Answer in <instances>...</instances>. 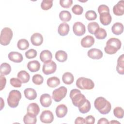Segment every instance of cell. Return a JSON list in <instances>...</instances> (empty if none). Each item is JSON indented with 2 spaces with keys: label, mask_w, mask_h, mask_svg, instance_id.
I'll return each mask as SVG.
<instances>
[{
  "label": "cell",
  "mask_w": 124,
  "mask_h": 124,
  "mask_svg": "<svg viewBox=\"0 0 124 124\" xmlns=\"http://www.w3.org/2000/svg\"><path fill=\"white\" fill-rule=\"evenodd\" d=\"M95 108L102 114H108L111 108V105L109 102L103 97H98L95 99L94 102Z\"/></svg>",
  "instance_id": "cell-1"
},
{
  "label": "cell",
  "mask_w": 124,
  "mask_h": 124,
  "mask_svg": "<svg viewBox=\"0 0 124 124\" xmlns=\"http://www.w3.org/2000/svg\"><path fill=\"white\" fill-rule=\"evenodd\" d=\"M121 41L119 39L110 38L106 42V46L104 48V50L108 54H114L121 48Z\"/></svg>",
  "instance_id": "cell-2"
},
{
  "label": "cell",
  "mask_w": 124,
  "mask_h": 124,
  "mask_svg": "<svg viewBox=\"0 0 124 124\" xmlns=\"http://www.w3.org/2000/svg\"><path fill=\"white\" fill-rule=\"evenodd\" d=\"M70 97L73 104L77 107L81 106L87 99L85 95L81 93L80 91L77 89H73L70 91Z\"/></svg>",
  "instance_id": "cell-3"
},
{
  "label": "cell",
  "mask_w": 124,
  "mask_h": 124,
  "mask_svg": "<svg viewBox=\"0 0 124 124\" xmlns=\"http://www.w3.org/2000/svg\"><path fill=\"white\" fill-rule=\"evenodd\" d=\"M21 98V93L19 91L16 90L11 91L7 99L8 106L13 108L17 107Z\"/></svg>",
  "instance_id": "cell-4"
},
{
  "label": "cell",
  "mask_w": 124,
  "mask_h": 124,
  "mask_svg": "<svg viewBox=\"0 0 124 124\" xmlns=\"http://www.w3.org/2000/svg\"><path fill=\"white\" fill-rule=\"evenodd\" d=\"M76 84L78 88L81 90H92L94 87V83L92 80L84 77L79 78Z\"/></svg>",
  "instance_id": "cell-5"
},
{
  "label": "cell",
  "mask_w": 124,
  "mask_h": 124,
  "mask_svg": "<svg viewBox=\"0 0 124 124\" xmlns=\"http://www.w3.org/2000/svg\"><path fill=\"white\" fill-rule=\"evenodd\" d=\"M13 33L12 30L8 28L5 27L1 31L0 37V44L3 46H7L10 43L12 39Z\"/></svg>",
  "instance_id": "cell-6"
},
{
  "label": "cell",
  "mask_w": 124,
  "mask_h": 124,
  "mask_svg": "<svg viewBox=\"0 0 124 124\" xmlns=\"http://www.w3.org/2000/svg\"><path fill=\"white\" fill-rule=\"evenodd\" d=\"M67 92V88L64 86H61L53 91L52 98L56 102H60L66 96Z\"/></svg>",
  "instance_id": "cell-7"
},
{
  "label": "cell",
  "mask_w": 124,
  "mask_h": 124,
  "mask_svg": "<svg viewBox=\"0 0 124 124\" xmlns=\"http://www.w3.org/2000/svg\"><path fill=\"white\" fill-rule=\"evenodd\" d=\"M57 69V65L56 63L53 61H49L44 62L42 71L45 75H48L54 73Z\"/></svg>",
  "instance_id": "cell-8"
},
{
  "label": "cell",
  "mask_w": 124,
  "mask_h": 124,
  "mask_svg": "<svg viewBox=\"0 0 124 124\" xmlns=\"http://www.w3.org/2000/svg\"><path fill=\"white\" fill-rule=\"evenodd\" d=\"M41 122L45 124L51 123L54 120V116L52 112L49 110H44L40 116Z\"/></svg>",
  "instance_id": "cell-9"
},
{
  "label": "cell",
  "mask_w": 124,
  "mask_h": 124,
  "mask_svg": "<svg viewBox=\"0 0 124 124\" xmlns=\"http://www.w3.org/2000/svg\"><path fill=\"white\" fill-rule=\"evenodd\" d=\"M73 31L76 35L78 36H82L86 32L85 26L80 22H76L73 26Z\"/></svg>",
  "instance_id": "cell-10"
},
{
  "label": "cell",
  "mask_w": 124,
  "mask_h": 124,
  "mask_svg": "<svg viewBox=\"0 0 124 124\" xmlns=\"http://www.w3.org/2000/svg\"><path fill=\"white\" fill-rule=\"evenodd\" d=\"M40 112V108L38 105L36 103H30L27 108V113L32 116L36 117Z\"/></svg>",
  "instance_id": "cell-11"
},
{
  "label": "cell",
  "mask_w": 124,
  "mask_h": 124,
  "mask_svg": "<svg viewBox=\"0 0 124 124\" xmlns=\"http://www.w3.org/2000/svg\"><path fill=\"white\" fill-rule=\"evenodd\" d=\"M88 56L92 59L99 60L103 57V52L101 50L97 48L90 49L87 52Z\"/></svg>",
  "instance_id": "cell-12"
},
{
  "label": "cell",
  "mask_w": 124,
  "mask_h": 124,
  "mask_svg": "<svg viewBox=\"0 0 124 124\" xmlns=\"http://www.w3.org/2000/svg\"><path fill=\"white\" fill-rule=\"evenodd\" d=\"M113 12L114 15L121 16L124 14V1H119L113 7Z\"/></svg>",
  "instance_id": "cell-13"
},
{
  "label": "cell",
  "mask_w": 124,
  "mask_h": 124,
  "mask_svg": "<svg viewBox=\"0 0 124 124\" xmlns=\"http://www.w3.org/2000/svg\"><path fill=\"white\" fill-rule=\"evenodd\" d=\"M31 41L33 46H40L43 42V37L40 33H34L31 36Z\"/></svg>",
  "instance_id": "cell-14"
},
{
  "label": "cell",
  "mask_w": 124,
  "mask_h": 124,
  "mask_svg": "<svg viewBox=\"0 0 124 124\" xmlns=\"http://www.w3.org/2000/svg\"><path fill=\"white\" fill-rule=\"evenodd\" d=\"M40 102L43 107L45 108L49 107L52 103L51 97L48 93L43 94L40 96Z\"/></svg>",
  "instance_id": "cell-15"
},
{
  "label": "cell",
  "mask_w": 124,
  "mask_h": 124,
  "mask_svg": "<svg viewBox=\"0 0 124 124\" xmlns=\"http://www.w3.org/2000/svg\"><path fill=\"white\" fill-rule=\"evenodd\" d=\"M94 38L91 35H87L81 40V45L83 47L88 48L92 46L94 43Z\"/></svg>",
  "instance_id": "cell-16"
},
{
  "label": "cell",
  "mask_w": 124,
  "mask_h": 124,
  "mask_svg": "<svg viewBox=\"0 0 124 124\" xmlns=\"http://www.w3.org/2000/svg\"><path fill=\"white\" fill-rule=\"evenodd\" d=\"M8 58L11 61L16 63L21 62L23 60L22 55L16 51L10 52L8 54Z\"/></svg>",
  "instance_id": "cell-17"
},
{
  "label": "cell",
  "mask_w": 124,
  "mask_h": 124,
  "mask_svg": "<svg viewBox=\"0 0 124 124\" xmlns=\"http://www.w3.org/2000/svg\"><path fill=\"white\" fill-rule=\"evenodd\" d=\"M99 15L100 21L102 24L107 26L111 23L112 17L109 12H104L100 14Z\"/></svg>",
  "instance_id": "cell-18"
},
{
  "label": "cell",
  "mask_w": 124,
  "mask_h": 124,
  "mask_svg": "<svg viewBox=\"0 0 124 124\" xmlns=\"http://www.w3.org/2000/svg\"><path fill=\"white\" fill-rule=\"evenodd\" d=\"M68 111L67 107L64 104L58 105L56 108V114L58 118H63L67 114Z\"/></svg>",
  "instance_id": "cell-19"
},
{
  "label": "cell",
  "mask_w": 124,
  "mask_h": 124,
  "mask_svg": "<svg viewBox=\"0 0 124 124\" xmlns=\"http://www.w3.org/2000/svg\"><path fill=\"white\" fill-rule=\"evenodd\" d=\"M40 63L37 60L30 61L27 64V68L31 72H35L39 70L40 68Z\"/></svg>",
  "instance_id": "cell-20"
},
{
  "label": "cell",
  "mask_w": 124,
  "mask_h": 124,
  "mask_svg": "<svg viewBox=\"0 0 124 124\" xmlns=\"http://www.w3.org/2000/svg\"><path fill=\"white\" fill-rule=\"evenodd\" d=\"M24 93L25 97L30 100H34L37 97L36 91L31 88H26L24 91Z\"/></svg>",
  "instance_id": "cell-21"
},
{
  "label": "cell",
  "mask_w": 124,
  "mask_h": 124,
  "mask_svg": "<svg viewBox=\"0 0 124 124\" xmlns=\"http://www.w3.org/2000/svg\"><path fill=\"white\" fill-rule=\"evenodd\" d=\"M69 31V26L66 23H62L59 25L58 28V33L62 36L67 35Z\"/></svg>",
  "instance_id": "cell-22"
},
{
  "label": "cell",
  "mask_w": 124,
  "mask_h": 124,
  "mask_svg": "<svg viewBox=\"0 0 124 124\" xmlns=\"http://www.w3.org/2000/svg\"><path fill=\"white\" fill-rule=\"evenodd\" d=\"M117 72L121 75L124 74V55L122 54L117 60V64L116 66Z\"/></svg>",
  "instance_id": "cell-23"
},
{
  "label": "cell",
  "mask_w": 124,
  "mask_h": 124,
  "mask_svg": "<svg viewBox=\"0 0 124 124\" xmlns=\"http://www.w3.org/2000/svg\"><path fill=\"white\" fill-rule=\"evenodd\" d=\"M52 58V54L48 50H44L40 53V59L44 63L51 61Z\"/></svg>",
  "instance_id": "cell-24"
},
{
  "label": "cell",
  "mask_w": 124,
  "mask_h": 124,
  "mask_svg": "<svg viewBox=\"0 0 124 124\" xmlns=\"http://www.w3.org/2000/svg\"><path fill=\"white\" fill-rule=\"evenodd\" d=\"M111 31L113 34L117 35L122 34L124 31V26L123 24L120 22L114 23L111 27Z\"/></svg>",
  "instance_id": "cell-25"
},
{
  "label": "cell",
  "mask_w": 124,
  "mask_h": 124,
  "mask_svg": "<svg viewBox=\"0 0 124 124\" xmlns=\"http://www.w3.org/2000/svg\"><path fill=\"white\" fill-rule=\"evenodd\" d=\"M17 77L23 83H27L29 81L30 79V74L25 70H21L19 71L17 73Z\"/></svg>",
  "instance_id": "cell-26"
},
{
  "label": "cell",
  "mask_w": 124,
  "mask_h": 124,
  "mask_svg": "<svg viewBox=\"0 0 124 124\" xmlns=\"http://www.w3.org/2000/svg\"><path fill=\"white\" fill-rule=\"evenodd\" d=\"M63 82L67 85H70L74 82V78L73 74L70 72H65L62 76Z\"/></svg>",
  "instance_id": "cell-27"
},
{
  "label": "cell",
  "mask_w": 124,
  "mask_h": 124,
  "mask_svg": "<svg viewBox=\"0 0 124 124\" xmlns=\"http://www.w3.org/2000/svg\"><path fill=\"white\" fill-rule=\"evenodd\" d=\"M46 83L48 87L50 88H55L60 85V80L57 77H52L47 79Z\"/></svg>",
  "instance_id": "cell-28"
},
{
  "label": "cell",
  "mask_w": 124,
  "mask_h": 124,
  "mask_svg": "<svg viewBox=\"0 0 124 124\" xmlns=\"http://www.w3.org/2000/svg\"><path fill=\"white\" fill-rule=\"evenodd\" d=\"M55 57L58 62H61L66 61L67 59V54L66 52L63 50L57 51L55 53Z\"/></svg>",
  "instance_id": "cell-29"
},
{
  "label": "cell",
  "mask_w": 124,
  "mask_h": 124,
  "mask_svg": "<svg viewBox=\"0 0 124 124\" xmlns=\"http://www.w3.org/2000/svg\"><path fill=\"white\" fill-rule=\"evenodd\" d=\"M11 71V67L10 65L6 62H3L0 65V75L6 76L10 74Z\"/></svg>",
  "instance_id": "cell-30"
},
{
  "label": "cell",
  "mask_w": 124,
  "mask_h": 124,
  "mask_svg": "<svg viewBox=\"0 0 124 124\" xmlns=\"http://www.w3.org/2000/svg\"><path fill=\"white\" fill-rule=\"evenodd\" d=\"M59 17L61 20L62 21L68 22L71 20L72 18V15L69 11L63 10L60 13Z\"/></svg>",
  "instance_id": "cell-31"
},
{
  "label": "cell",
  "mask_w": 124,
  "mask_h": 124,
  "mask_svg": "<svg viewBox=\"0 0 124 124\" xmlns=\"http://www.w3.org/2000/svg\"><path fill=\"white\" fill-rule=\"evenodd\" d=\"M91 108V105L90 102L87 99L86 100L85 102L81 106L78 107V110L80 111V112L83 114L88 112L90 110Z\"/></svg>",
  "instance_id": "cell-32"
},
{
  "label": "cell",
  "mask_w": 124,
  "mask_h": 124,
  "mask_svg": "<svg viewBox=\"0 0 124 124\" xmlns=\"http://www.w3.org/2000/svg\"><path fill=\"white\" fill-rule=\"evenodd\" d=\"M87 27L89 32L92 34H95V33L100 28L99 24L96 22H92L89 23Z\"/></svg>",
  "instance_id": "cell-33"
},
{
  "label": "cell",
  "mask_w": 124,
  "mask_h": 124,
  "mask_svg": "<svg viewBox=\"0 0 124 124\" xmlns=\"http://www.w3.org/2000/svg\"><path fill=\"white\" fill-rule=\"evenodd\" d=\"M17 46L20 50H24L29 47V43L27 40L25 39H21L18 41Z\"/></svg>",
  "instance_id": "cell-34"
},
{
  "label": "cell",
  "mask_w": 124,
  "mask_h": 124,
  "mask_svg": "<svg viewBox=\"0 0 124 124\" xmlns=\"http://www.w3.org/2000/svg\"><path fill=\"white\" fill-rule=\"evenodd\" d=\"M23 122L25 124H35L37 122L36 117H32L27 113L23 117Z\"/></svg>",
  "instance_id": "cell-35"
},
{
  "label": "cell",
  "mask_w": 124,
  "mask_h": 124,
  "mask_svg": "<svg viewBox=\"0 0 124 124\" xmlns=\"http://www.w3.org/2000/svg\"><path fill=\"white\" fill-rule=\"evenodd\" d=\"M53 5V0H43L41 3V7L44 10L50 9Z\"/></svg>",
  "instance_id": "cell-36"
},
{
  "label": "cell",
  "mask_w": 124,
  "mask_h": 124,
  "mask_svg": "<svg viewBox=\"0 0 124 124\" xmlns=\"http://www.w3.org/2000/svg\"><path fill=\"white\" fill-rule=\"evenodd\" d=\"M95 37L98 39H104L107 35V32L103 28H99L97 31L94 34Z\"/></svg>",
  "instance_id": "cell-37"
},
{
  "label": "cell",
  "mask_w": 124,
  "mask_h": 124,
  "mask_svg": "<svg viewBox=\"0 0 124 124\" xmlns=\"http://www.w3.org/2000/svg\"><path fill=\"white\" fill-rule=\"evenodd\" d=\"M32 81L35 85H39L43 83L44 81V78L40 74H35L32 77Z\"/></svg>",
  "instance_id": "cell-38"
},
{
  "label": "cell",
  "mask_w": 124,
  "mask_h": 124,
  "mask_svg": "<svg viewBox=\"0 0 124 124\" xmlns=\"http://www.w3.org/2000/svg\"><path fill=\"white\" fill-rule=\"evenodd\" d=\"M113 114L116 117L119 119L123 118L124 117V109L120 107H117L113 110Z\"/></svg>",
  "instance_id": "cell-39"
},
{
  "label": "cell",
  "mask_w": 124,
  "mask_h": 124,
  "mask_svg": "<svg viewBox=\"0 0 124 124\" xmlns=\"http://www.w3.org/2000/svg\"><path fill=\"white\" fill-rule=\"evenodd\" d=\"M85 16L88 20H93L97 18L96 13L93 10L87 11L85 13Z\"/></svg>",
  "instance_id": "cell-40"
},
{
  "label": "cell",
  "mask_w": 124,
  "mask_h": 124,
  "mask_svg": "<svg viewBox=\"0 0 124 124\" xmlns=\"http://www.w3.org/2000/svg\"><path fill=\"white\" fill-rule=\"evenodd\" d=\"M72 11L74 14L77 15H80L83 12V8L81 6L78 4H76L72 8Z\"/></svg>",
  "instance_id": "cell-41"
},
{
  "label": "cell",
  "mask_w": 124,
  "mask_h": 124,
  "mask_svg": "<svg viewBox=\"0 0 124 124\" xmlns=\"http://www.w3.org/2000/svg\"><path fill=\"white\" fill-rule=\"evenodd\" d=\"M25 54L27 58L30 59H32L36 57L37 54V52L36 50H35L34 49H30L27 50L25 52Z\"/></svg>",
  "instance_id": "cell-42"
},
{
  "label": "cell",
  "mask_w": 124,
  "mask_h": 124,
  "mask_svg": "<svg viewBox=\"0 0 124 124\" xmlns=\"http://www.w3.org/2000/svg\"><path fill=\"white\" fill-rule=\"evenodd\" d=\"M11 85L15 88H19L21 86L22 82L18 78H12L10 80Z\"/></svg>",
  "instance_id": "cell-43"
},
{
  "label": "cell",
  "mask_w": 124,
  "mask_h": 124,
  "mask_svg": "<svg viewBox=\"0 0 124 124\" xmlns=\"http://www.w3.org/2000/svg\"><path fill=\"white\" fill-rule=\"evenodd\" d=\"M73 4L72 0H60V4L64 8H68L72 6Z\"/></svg>",
  "instance_id": "cell-44"
},
{
  "label": "cell",
  "mask_w": 124,
  "mask_h": 124,
  "mask_svg": "<svg viewBox=\"0 0 124 124\" xmlns=\"http://www.w3.org/2000/svg\"><path fill=\"white\" fill-rule=\"evenodd\" d=\"M98 12L99 14L104 12H109V9L107 5L101 4L98 7Z\"/></svg>",
  "instance_id": "cell-45"
},
{
  "label": "cell",
  "mask_w": 124,
  "mask_h": 124,
  "mask_svg": "<svg viewBox=\"0 0 124 124\" xmlns=\"http://www.w3.org/2000/svg\"><path fill=\"white\" fill-rule=\"evenodd\" d=\"M6 79L3 76H0V90H2L5 87Z\"/></svg>",
  "instance_id": "cell-46"
},
{
  "label": "cell",
  "mask_w": 124,
  "mask_h": 124,
  "mask_svg": "<svg viewBox=\"0 0 124 124\" xmlns=\"http://www.w3.org/2000/svg\"><path fill=\"white\" fill-rule=\"evenodd\" d=\"M85 122L87 124H93L95 123V118L92 115H89L85 118Z\"/></svg>",
  "instance_id": "cell-47"
},
{
  "label": "cell",
  "mask_w": 124,
  "mask_h": 124,
  "mask_svg": "<svg viewBox=\"0 0 124 124\" xmlns=\"http://www.w3.org/2000/svg\"><path fill=\"white\" fill-rule=\"evenodd\" d=\"M75 124H85V119H84L83 117H77L75 121Z\"/></svg>",
  "instance_id": "cell-48"
},
{
  "label": "cell",
  "mask_w": 124,
  "mask_h": 124,
  "mask_svg": "<svg viewBox=\"0 0 124 124\" xmlns=\"http://www.w3.org/2000/svg\"><path fill=\"white\" fill-rule=\"evenodd\" d=\"M98 124H108L109 122L108 121V120L105 118H100L98 122H97Z\"/></svg>",
  "instance_id": "cell-49"
},
{
  "label": "cell",
  "mask_w": 124,
  "mask_h": 124,
  "mask_svg": "<svg viewBox=\"0 0 124 124\" xmlns=\"http://www.w3.org/2000/svg\"><path fill=\"white\" fill-rule=\"evenodd\" d=\"M0 99H1V108H0V110H1L3 108V107L4 106V102L3 100V99L1 97L0 98Z\"/></svg>",
  "instance_id": "cell-50"
},
{
  "label": "cell",
  "mask_w": 124,
  "mask_h": 124,
  "mask_svg": "<svg viewBox=\"0 0 124 124\" xmlns=\"http://www.w3.org/2000/svg\"><path fill=\"white\" fill-rule=\"evenodd\" d=\"M109 123H110V124H120V123L119 122H118V121H115V120H112V121H111L110 122H109Z\"/></svg>",
  "instance_id": "cell-51"
}]
</instances>
